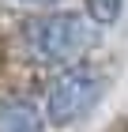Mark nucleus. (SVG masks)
I'll list each match as a JSON object with an SVG mask.
<instances>
[{"label": "nucleus", "instance_id": "obj_1", "mask_svg": "<svg viewBox=\"0 0 128 132\" xmlns=\"http://www.w3.org/2000/svg\"><path fill=\"white\" fill-rule=\"evenodd\" d=\"M19 42L30 61L45 64V68H68V64H79L90 53L94 34H90L83 15L45 8L19 27Z\"/></svg>", "mask_w": 128, "mask_h": 132}, {"label": "nucleus", "instance_id": "obj_2", "mask_svg": "<svg viewBox=\"0 0 128 132\" xmlns=\"http://www.w3.org/2000/svg\"><path fill=\"white\" fill-rule=\"evenodd\" d=\"M106 91H109V76L102 68H94L87 61L68 64L49 79V87L41 94L45 98V121L53 128H72V125H79L83 117H90L98 110Z\"/></svg>", "mask_w": 128, "mask_h": 132}, {"label": "nucleus", "instance_id": "obj_3", "mask_svg": "<svg viewBox=\"0 0 128 132\" xmlns=\"http://www.w3.org/2000/svg\"><path fill=\"white\" fill-rule=\"evenodd\" d=\"M38 61H19L11 49H0V91L4 94H34L41 91L45 94V87L49 83L38 79Z\"/></svg>", "mask_w": 128, "mask_h": 132}, {"label": "nucleus", "instance_id": "obj_4", "mask_svg": "<svg viewBox=\"0 0 128 132\" xmlns=\"http://www.w3.org/2000/svg\"><path fill=\"white\" fill-rule=\"evenodd\" d=\"M45 113L27 94H4L0 98V132H45Z\"/></svg>", "mask_w": 128, "mask_h": 132}, {"label": "nucleus", "instance_id": "obj_5", "mask_svg": "<svg viewBox=\"0 0 128 132\" xmlns=\"http://www.w3.org/2000/svg\"><path fill=\"white\" fill-rule=\"evenodd\" d=\"M83 11H87L90 23L113 27V23L121 19V11H124V0H83Z\"/></svg>", "mask_w": 128, "mask_h": 132}, {"label": "nucleus", "instance_id": "obj_6", "mask_svg": "<svg viewBox=\"0 0 128 132\" xmlns=\"http://www.w3.org/2000/svg\"><path fill=\"white\" fill-rule=\"evenodd\" d=\"M4 4H19V8H38V11H45V8L64 4V0H4Z\"/></svg>", "mask_w": 128, "mask_h": 132}]
</instances>
